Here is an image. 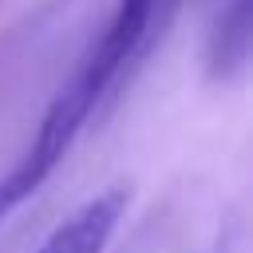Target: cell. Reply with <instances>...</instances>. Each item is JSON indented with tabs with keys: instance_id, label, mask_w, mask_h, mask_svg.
<instances>
[{
	"instance_id": "cell-3",
	"label": "cell",
	"mask_w": 253,
	"mask_h": 253,
	"mask_svg": "<svg viewBox=\"0 0 253 253\" xmlns=\"http://www.w3.org/2000/svg\"><path fill=\"white\" fill-rule=\"evenodd\" d=\"M249 0H229V8L217 20V32L210 40V63L217 75H229L249 55Z\"/></svg>"
},
{
	"instance_id": "cell-1",
	"label": "cell",
	"mask_w": 253,
	"mask_h": 253,
	"mask_svg": "<svg viewBox=\"0 0 253 253\" xmlns=\"http://www.w3.org/2000/svg\"><path fill=\"white\" fill-rule=\"evenodd\" d=\"M95 107H99V95H95L79 75L51 99V107H47V115H43L32 146H28V154L0 178V221H4L32 190L43 186V178H47V174L59 166V158L71 150L75 134L83 130V123L91 119Z\"/></svg>"
},
{
	"instance_id": "cell-2",
	"label": "cell",
	"mask_w": 253,
	"mask_h": 253,
	"mask_svg": "<svg viewBox=\"0 0 253 253\" xmlns=\"http://www.w3.org/2000/svg\"><path fill=\"white\" fill-rule=\"evenodd\" d=\"M123 210H126V190L123 186H111V190L95 194L40 245V253H103L119 217H123Z\"/></svg>"
}]
</instances>
